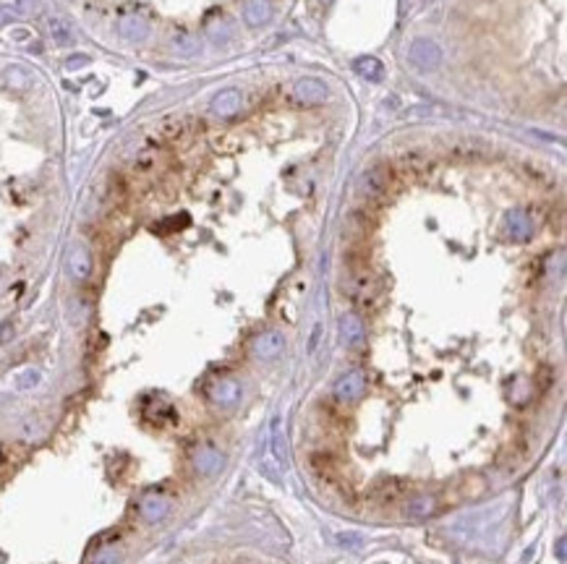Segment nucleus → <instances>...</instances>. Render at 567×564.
<instances>
[{
    "label": "nucleus",
    "mask_w": 567,
    "mask_h": 564,
    "mask_svg": "<svg viewBox=\"0 0 567 564\" xmlns=\"http://www.w3.org/2000/svg\"><path fill=\"white\" fill-rule=\"evenodd\" d=\"M390 183H392V170L387 165H371L369 170H364L358 178V194L374 201V199H382L387 194Z\"/></svg>",
    "instance_id": "obj_1"
},
{
    "label": "nucleus",
    "mask_w": 567,
    "mask_h": 564,
    "mask_svg": "<svg viewBox=\"0 0 567 564\" xmlns=\"http://www.w3.org/2000/svg\"><path fill=\"white\" fill-rule=\"evenodd\" d=\"M408 58L419 71L429 74V71L439 68V63H442V47L434 40H429V37H416L408 47Z\"/></svg>",
    "instance_id": "obj_2"
},
{
    "label": "nucleus",
    "mask_w": 567,
    "mask_h": 564,
    "mask_svg": "<svg viewBox=\"0 0 567 564\" xmlns=\"http://www.w3.org/2000/svg\"><path fill=\"white\" fill-rule=\"evenodd\" d=\"M332 394H335V400H337L340 405H353V403H358V400L366 394V374H364V371H351V374L340 376V379L335 381Z\"/></svg>",
    "instance_id": "obj_3"
},
{
    "label": "nucleus",
    "mask_w": 567,
    "mask_h": 564,
    "mask_svg": "<svg viewBox=\"0 0 567 564\" xmlns=\"http://www.w3.org/2000/svg\"><path fill=\"white\" fill-rule=\"evenodd\" d=\"M241 394H243V390H241V384H238L236 379H230V376H220V379H214L207 387V397H210L212 405L217 407H236L238 403H241Z\"/></svg>",
    "instance_id": "obj_4"
},
{
    "label": "nucleus",
    "mask_w": 567,
    "mask_h": 564,
    "mask_svg": "<svg viewBox=\"0 0 567 564\" xmlns=\"http://www.w3.org/2000/svg\"><path fill=\"white\" fill-rule=\"evenodd\" d=\"M293 100L301 105H322L330 100V89L319 79H298L293 84Z\"/></svg>",
    "instance_id": "obj_5"
},
{
    "label": "nucleus",
    "mask_w": 567,
    "mask_h": 564,
    "mask_svg": "<svg viewBox=\"0 0 567 564\" xmlns=\"http://www.w3.org/2000/svg\"><path fill=\"white\" fill-rule=\"evenodd\" d=\"M309 468L317 475L322 484H337L343 475H340V460L335 458L332 452H314L309 458Z\"/></svg>",
    "instance_id": "obj_6"
},
{
    "label": "nucleus",
    "mask_w": 567,
    "mask_h": 564,
    "mask_svg": "<svg viewBox=\"0 0 567 564\" xmlns=\"http://www.w3.org/2000/svg\"><path fill=\"white\" fill-rule=\"evenodd\" d=\"M282 348H285V340H282V335L275 332V329L259 335V337L254 340V345H251V350H254V355H256L259 361H272V358H277V355L282 353Z\"/></svg>",
    "instance_id": "obj_7"
},
{
    "label": "nucleus",
    "mask_w": 567,
    "mask_h": 564,
    "mask_svg": "<svg viewBox=\"0 0 567 564\" xmlns=\"http://www.w3.org/2000/svg\"><path fill=\"white\" fill-rule=\"evenodd\" d=\"M118 32H120V37H126V40L142 42L149 37V21L139 14H126V16H120Z\"/></svg>",
    "instance_id": "obj_8"
},
{
    "label": "nucleus",
    "mask_w": 567,
    "mask_h": 564,
    "mask_svg": "<svg viewBox=\"0 0 567 564\" xmlns=\"http://www.w3.org/2000/svg\"><path fill=\"white\" fill-rule=\"evenodd\" d=\"M504 225H507V236L513 238V240H518V243H526L528 238L533 236V220L528 217L526 212L520 210L510 212Z\"/></svg>",
    "instance_id": "obj_9"
},
{
    "label": "nucleus",
    "mask_w": 567,
    "mask_h": 564,
    "mask_svg": "<svg viewBox=\"0 0 567 564\" xmlns=\"http://www.w3.org/2000/svg\"><path fill=\"white\" fill-rule=\"evenodd\" d=\"M241 102H243V97H241L238 89H223L220 94H214V100H212V113L220 115V118H233L241 110Z\"/></svg>",
    "instance_id": "obj_10"
},
{
    "label": "nucleus",
    "mask_w": 567,
    "mask_h": 564,
    "mask_svg": "<svg viewBox=\"0 0 567 564\" xmlns=\"http://www.w3.org/2000/svg\"><path fill=\"white\" fill-rule=\"evenodd\" d=\"M340 335H343L345 345H351V348L361 345L364 335H366V329H364V322H361V316H358V314H343V316H340Z\"/></svg>",
    "instance_id": "obj_11"
},
{
    "label": "nucleus",
    "mask_w": 567,
    "mask_h": 564,
    "mask_svg": "<svg viewBox=\"0 0 567 564\" xmlns=\"http://www.w3.org/2000/svg\"><path fill=\"white\" fill-rule=\"evenodd\" d=\"M410 488L405 481H400V478H390V481H382V484L377 486V491H374V497L379 499L382 504H392V501H400V499H405V494H408Z\"/></svg>",
    "instance_id": "obj_12"
},
{
    "label": "nucleus",
    "mask_w": 567,
    "mask_h": 564,
    "mask_svg": "<svg viewBox=\"0 0 567 564\" xmlns=\"http://www.w3.org/2000/svg\"><path fill=\"white\" fill-rule=\"evenodd\" d=\"M68 269L76 280H87L89 272H92V259H89V251L84 246H74L71 253H68Z\"/></svg>",
    "instance_id": "obj_13"
},
{
    "label": "nucleus",
    "mask_w": 567,
    "mask_h": 564,
    "mask_svg": "<svg viewBox=\"0 0 567 564\" xmlns=\"http://www.w3.org/2000/svg\"><path fill=\"white\" fill-rule=\"evenodd\" d=\"M353 71H356L361 79H369V81L384 79V63L379 58H371V55L356 58V60H353Z\"/></svg>",
    "instance_id": "obj_14"
},
{
    "label": "nucleus",
    "mask_w": 567,
    "mask_h": 564,
    "mask_svg": "<svg viewBox=\"0 0 567 564\" xmlns=\"http://www.w3.org/2000/svg\"><path fill=\"white\" fill-rule=\"evenodd\" d=\"M194 468H197L201 475H212V473H217L223 468V455L214 452L212 447H201L197 452V458H194Z\"/></svg>",
    "instance_id": "obj_15"
},
{
    "label": "nucleus",
    "mask_w": 567,
    "mask_h": 564,
    "mask_svg": "<svg viewBox=\"0 0 567 564\" xmlns=\"http://www.w3.org/2000/svg\"><path fill=\"white\" fill-rule=\"evenodd\" d=\"M436 512V499L429 494H416V497L405 499V515L408 517H429Z\"/></svg>",
    "instance_id": "obj_16"
},
{
    "label": "nucleus",
    "mask_w": 567,
    "mask_h": 564,
    "mask_svg": "<svg viewBox=\"0 0 567 564\" xmlns=\"http://www.w3.org/2000/svg\"><path fill=\"white\" fill-rule=\"evenodd\" d=\"M168 510H170V501H168L165 497H146L144 501L139 504L142 517L149 520V523H157V520H162V517L168 515Z\"/></svg>",
    "instance_id": "obj_17"
},
{
    "label": "nucleus",
    "mask_w": 567,
    "mask_h": 564,
    "mask_svg": "<svg viewBox=\"0 0 567 564\" xmlns=\"http://www.w3.org/2000/svg\"><path fill=\"white\" fill-rule=\"evenodd\" d=\"M243 16H246V24H249V27H262V24L269 21L272 8H269V3H267V0H249V3H246V11H243Z\"/></svg>",
    "instance_id": "obj_18"
},
{
    "label": "nucleus",
    "mask_w": 567,
    "mask_h": 564,
    "mask_svg": "<svg viewBox=\"0 0 567 564\" xmlns=\"http://www.w3.org/2000/svg\"><path fill=\"white\" fill-rule=\"evenodd\" d=\"M173 47L178 50V55H184V58H197V55L201 53L199 37L188 34V32H175V34H173Z\"/></svg>",
    "instance_id": "obj_19"
},
{
    "label": "nucleus",
    "mask_w": 567,
    "mask_h": 564,
    "mask_svg": "<svg viewBox=\"0 0 567 564\" xmlns=\"http://www.w3.org/2000/svg\"><path fill=\"white\" fill-rule=\"evenodd\" d=\"M186 131V120H181V118H165L162 123L157 126V131H155V142H175L181 133Z\"/></svg>",
    "instance_id": "obj_20"
},
{
    "label": "nucleus",
    "mask_w": 567,
    "mask_h": 564,
    "mask_svg": "<svg viewBox=\"0 0 567 564\" xmlns=\"http://www.w3.org/2000/svg\"><path fill=\"white\" fill-rule=\"evenodd\" d=\"M5 84L8 87H14V89H27L29 84V71H24V68H19V66H14V68H8L5 71Z\"/></svg>",
    "instance_id": "obj_21"
},
{
    "label": "nucleus",
    "mask_w": 567,
    "mask_h": 564,
    "mask_svg": "<svg viewBox=\"0 0 567 564\" xmlns=\"http://www.w3.org/2000/svg\"><path fill=\"white\" fill-rule=\"evenodd\" d=\"M47 24H50V32H53V37L60 42V45H68V42H71V27H68L63 19L53 16V19L47 21Z\"/></svg>",
    "instance_id": "obj_22"
},
{
    "label": "nucleus",
    "mask_w": 567,
    "mask_h": 564,
    "mask_svg": "<svg viewBox=\"0 0 567 564\" xmlns=\"http://www.w3.org/2000/svg\"><path fill=\"white\" fill-rule=\"evenodd\" d=\"M210 37L214 42H225L227 37H230V27H227V21H223V19H214V21H210Z\"/></svg>",
    "instance_id": "obj_23"
},
{
    "label": "nucleus",
    "mask_w": 567,
    "mask_h": 564,
    "mask_svg": "<svg viewBox=\"0 0 567 564\" xmlns=\"http://www.w3.org/2000/svg\"><path fill=\"white\" fill-rule=\"evenodd\" d=\"M403 165L410 168V170H423V168H429V159L423 157V155H419V152H410V155L403 157Z\"/></svg>",
    "instance_id": "obj_24"
},
{
    "label": "nucleus",
    "mask_w": 567,
    "mask_h": 564,
    "mask_svg": "<svg viewBox=\"0 0 567 564\" xmlns=\"http://www.w3.org/2000/svg\"><path fill=\"white\" fill-rule=\"evenodd\" d=\"M118 562H120L118 551H100L89 564H118Z\"/></svg>",
    "instance_id": "obj_25"
},
{
    "label": "nucleus",
    "mask_w": 567,
    "mask_h": 564,
    "mask_svg": "<svg viewBox=\"0 0 567 564\" xmlns=\"http://www.w3.org/2000/svg\"><path fill=\"white\" fill-rule=\"evenodd\" d=\"M19 11L21 14H40L42 3L40 0H19Z\"/></svg>",
    "instance_id": "obj_26"
},
{
    "label": "nucleus",
    "mask_w": 567,
    "mask_h": 564,
    "mask_svg": "<svg viewBox=\"0 0 567 564\" xmlns=\"http://www.w3.org/2000/svg\"><path fill=\"white\" fill-rule=\"evenodd\" d=\"M89 63V58L87 55H71V60H66V68L68 71H76V68L87 66Z\"/></svg>",
    "instance_id": "obj_27"
},
{
    "label": "nucleus",
    "mask_w": 567,
    "mask_h": 564,
    "mask_svg": "<svg viewBox=\"0 0 567 564\" xmlns=\"http://www.w3.org/2000/svg\"><path fill=\"white\" fill-rule=\"evenodd\" d=\"M272 431H275V455H277V460H282L285 458V449H282V444H280V423H272Z\"/></svg>",
    "instance_id": "obj_28"
},
{
    "label": "nucleus",
    "mask_w": 567,
    "mask_h": 564,
    "mask_svg": "<svg viewBox=\"0 0 567 564\" xmlns=\"http://www.w3.org/2000/svg\"><path fill=\"white\" fill-rule=\"evenodd\" d=\"M37 379H40V374H37V371H27V374L21 376V381H19V387H34Z\"/></svg>",
    "instance_id": "obj_29"
},
{
    "label": "nucleus",
    "mask_w": 567,
    "mask_h": 564,
    "mask_svg": "<svg viewBox=\"0 0 567 564\" xmlns=\"http://www.w3.org/2000/svg\"><path fill=\"white\" fill-rule=\"evenodd\" d=\"M14 337V327L11 324H0V345L5 340H11Z\"/></svg>",
    "instance_id": "obj_30"
},
{
    "label": "nucleus",
    "mask_w": 567,
    "mask_h": 564,
    "mask_svg": "<svg viewBox=\"0 0 567 564\" xmlns=\"http://www.w3.org/2000/svg\"><path fill=\"white\" fill-rule=\"evenodd\" d=\"M29 37H32V32H29V29H16V32H14V40L16 42H27Z\"/></svg>",
    "instance_id": "obj_31"
},
{
    "label": "nucleus",
    "mask_w": 567,
    "mask_h": 564,
    "mask_svg": "<svg viewBox=\"0 0 567 564\" xmlns=\"http://www.w3.org/2000/svg\"><path fill=\"white\" fill-rule=\"evenodd\" d=\"M11 21V11L8 8H0V24H8Z\"/></svg>",
    "instance_id": "obj_32"
},
{
    "label": "nucleus",
    "mask_w": 567,
    "mask_h": 564,
    "mask_svg": "<svg viewBox=\"0 0 567 564\" xmlns=\"http://www.w3.org/2000/svg\"><path fill=\"white\" fill-rule=\"evenodd\" d=\"M324 3H330V0H324Z\"/></svg>",
    "instance_id": "obj_33"
}]
</instances>
